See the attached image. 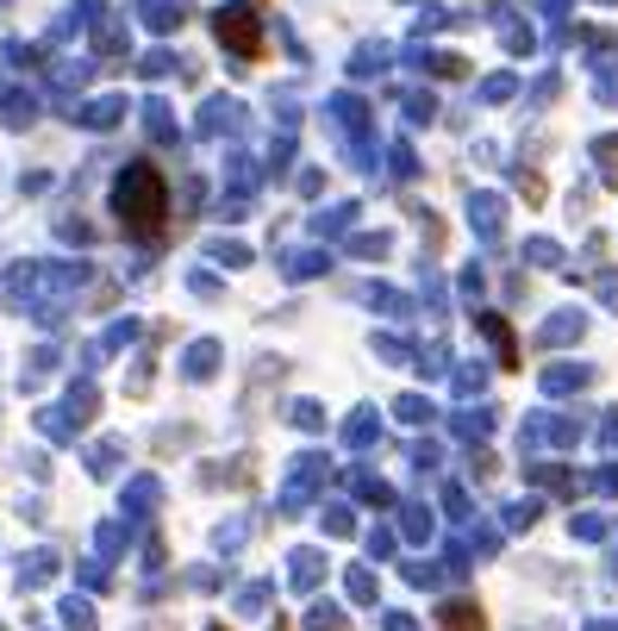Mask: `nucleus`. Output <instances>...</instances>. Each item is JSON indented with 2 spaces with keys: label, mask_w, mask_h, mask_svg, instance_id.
<instances>
[{
  "label": "nucleus",
  "mask_w": 618,
  "mask_h": 631,
  "mask_svg": "<svg viewBox=\"0 0 618 631\" xmlns=\"http://www.w3.org/2000/svg\"><path fill=\"white\" fill-rule=\"evenodd\" d=\"M450 619H456V631H481V613H475V606H456Z\"/></svg>",
  "instance_id": "1"
}]
</instances>
